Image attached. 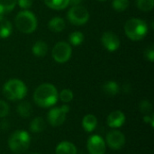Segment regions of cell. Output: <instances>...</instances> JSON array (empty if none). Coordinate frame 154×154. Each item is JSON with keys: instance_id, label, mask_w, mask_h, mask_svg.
I'll return each mask as SVG.
<instances>
[{"instance_id": "cell-10", "label": "cell", "mask_w": 154, "mask_h": 154, "mask_svg": "<svg viewBox=\"0 0 154 154\" xmlns=\"http://www.w3.org/2000/svg\"><path fill=\"white\" fill-rule=\"evenodd\" d=\"M87 148L89 154H105L106 142L99 135H92L88 140Z\"/></svg>"}, {"instance_id": "cell-6", "label": "cell", "mask_w": 154, "mask_h": 154, "mask_svg": "<svg viewBox=\"0 0 154 154\" xmlns=\"http://www.w3.org/2000/svg\"><path fill=\"white\" fill-rule=\"evenodd\" d=\"M67 17L69 21L75 25H83L89 19V13L82 5H73L69 8Z\"/></svg>"}, {"instance_id": "cell-36", "label": "cell", "mask_w": 154, "mask_h": 154, "mask_svg": "<svg viewBox=\"0 0 154 154\" xmlns=\"http://www.w3.org/2000/svg\"><path fill=\"white\" fill-rule=\"evenodd\" d=\"M31 154H40V153H38V152H33V153H31Z\"/></svg>"}, {"instance_id": "cell-4", "label": "cell", "mask_w": 154, "mask_h": 154, "mask_svg": "<svg viewBox=\"0 0 154 154\" xmlns=\"http://www.w3.org/2000/svg\"><path fill=\"white\" fill-rule=\"evenodd\" d=\"M30 134L23 130L14 132L8 139V146L10 150L16 154L24 152L30 146Z\"/></svg>"}, {"instance_id": "cell-20", "label": "cell", "mask_w": 154, "mask_h": 154, "mask_svg": "<svg viewBox=\"0 0 154 154\" xmlns=\"http://www.w3.org/2000/svg\"><path fill=\"white\" fill-rule=\"evenodd\" d=\"M16 111L19 114V116L23 118H28L31 116L32 112V107L31 106V104L27 101H23L21 102L17 107H16Z\"/></svg>"}, {"instance_id": "cell-22", "label": "cell", "mask_w": 154, "mask_h": 154, "mask_svg": "<svg viewBox=\"0 0 154 154\" xmlns=\"http://www.w3.org/2000/svg\"><path fill=\"white\" fill-rule=\"evenodd\" d=\"M17 0H0V14H7L14 10Z\"/></svg>"}, {"instance_id": "cell-7", "label": "cell", "mask_w": 154, "mask_h": 154, "mask_svg": "<svg viewBox=\"0 0 154 154\" xmlns=\"http://www.w3.org/2000/svg\"><path fill=\"white\" fill-rule=\"evenodd\" d=\"M53 60L58 63H65L67 62L72 54V50L70 45L66 42H57L51 51Z\"/></svg>"}, {"instance_id": "cell-27", "label": "cell", "mask_w": 154, "mask_h": 154, "mask_svg": "<svg viewBox=\"0 0 154 154\" xmlns=\"http://www.w3.org/2000/svg\"><path fill=\"white\" fill-rule=\"evenodd\" d=\"M139 109L141 111V113L148 115L149 113L152 112V105L150 101L148 100H143L140 104H139Z\"/></svg>"}, {"instance_id": "cell-17", "label": "cell", "mask_w": 154, "mask_h": 154, "mask_svg": "<svg viewBox=\"0 0 154 154\" xmlns=\"http://www.w3.org/2000/svg\"><path fill=\"white\" fill-rule=\"evenodd\" d=\"M32 53L39 58H42L46 55L47 51H48V45L46 44L45 42L43 41H37L32 48Z\"/></svg>"}, {"instance_id": "cell-23", "label": "cell", "mask_w": 154, "mask_h": 154, "mask_svg": "<svg viewBox=\"0 0 154 154\" xmlns=\"http://www.w3.org/2000/svg\"><path fill=\"white\" fill-rule=\"evenodd\" d=\"M69 42L74 46H79L84 42V34L81 32H73L69 37Z\"/></svg>"}, {"instance_id": "cell-31", "label": "cell", "mask_w": 154, "mask_h": 154, "mask_svg": "<svg viewBox=\"0 0 154 154\" xmlns=\"http://www.w3.org/2000/svg\"><path fill=\"white\" fill-rule=\"evenodd\" d=\"M143 121L145 122V123H147V124H150L151 125V126L152 127H153L154 126V116L153 114H152V115H146L144 117H143Z\"/></svg>"}, {"instance_id": "cell-34", "label": "cell", "mask_w": 154, "mask_h": 154, "mask_svg": "<svg viewBox=\"0 0 154 154\" xmlns=\"http://www.w3.org/2000/svg\"><path fill=\"white\" fill-rule=\"evenodd\" d=\"M82 0H69V5H79V4L81 3Z\"/></svg>"}, {"instance_id": "cell-29", "label": "cell", "mask_w": 154, "mask_h": 154, "mask_svg": "<svg viewBox=\"0 0 154 154\" xmlns=\"http://www.w3.org/2000/svg\"><path fill=\"white\" fill-rule=\"evenodd\" d=\"M144 56L146 58V60H148L151 62L154 61V46L151 45L150 47H148L145 51H144Z\"/></svg>"}, {"instance_id": "cell-5", "label": "cell", "mask_w": 154, "mask_h": 154, "mask_svg": "<svg viewBox=\"0 0 154 154\" xmlns=\"http://www.w3.org/2000/svg\"><path fill=\"white\" fill-rule=\"evenodd\" d=\"M14 21L17 29L23 33H32L37 28V18L32 12L28 10L19 12Z\"/></svg>"}, {"instance_id": "cell-9", "label": "cell", "mask_w": 154, "mask_h": 154, "mask_svg": "<svg viewBox=\"0 0 154 154\" xmlns=\"http://www.w3.org/2000/svg\"><path fill=\"white\" fill-rule=\"evenodd\" d=\"M106 142L112 150H120L125 144V136L122 132L113 130L107 133Z\"/></svg>"}, {"instance_id": "cell-14", "label": "cell", "mask_w": 154, "mask_h": 154, "mask_svg": "<svg viewBox=\"0 0 154 154\" xmlns=\"http://www.w3.org/2000/svg\"><path fill=\"white\" fill-rule=\"evenodd\" d=\"M13 28L11 23L3 15L0 14V38H8L12 33Z\"/></svg>"}, {"instance_id": "cell-26", "label": "cell", "mask_w": 154, "mask_h": 154, "mask_svg": "<svg viewBox=\"0 0 154 154\" xmlns=\"http://www.w3.org/2000/svg\"><path fill=\"white\" fill-rule=\"evenodd\" d=\"M74 97L73 92L69 89V88H65L62 89L60 91V93L59 94V98L63 102V103H69Z\"/></svg>"}, {"instance_id": "cell-32", "label": "cell", "mask_w": 154, "mask_h": 154, "mask_svg": "<svg viewBox=\"0 0 154 154\" xmlns=\"http://www.w3.org/2000/svg\"><path fill=\"white\" fill-rule=\"evenodd\" d=\"M9 126H10V124L6 119H2L1 120V122H0V129L7 130L9 128Z\"/></svg>"}, {"instance_id": "cell-18", "label": "cell", "mask_w": 154, "mask_h": 154, "mask_svg": "<svg viewBox=\"0 0 154 154\" xmlns=\"http://www.w3.org/2000/svg\"><path fill=\"white\" fill-rule=\"evenodd\" d=\"M46 128V124L45 121L42 117L38 116L35 117L31 123H30V131L34 133V134H38V133H42V131H44V129Z\"/></svg>"}, {"instance_id": "cell-19", "label": "cell", "mask_w": 154, "mask_h": 154, "mask_svg": "<svg viewBox=\"0 0 154 154\" xmlns=\"http://www.w3.org/2000/svg\"><path fill=\"white\" fill-rule=\"evenodd\" d=\"M102 89H103V91L107 96H110V97L116 96L119 93V91H120L119 85L116 81H111V80L110 81H106L103 85Z\"/></svg>"}, {"instance_id": "cell-1", "label": "cell", "mask_w": 154, "mask_h": 154, "mask_svg": "<svg viewBox=\"0 0 154 154\" xmlns=\"http://www.w3.org/2000/svg\"><path fill=\"white\" fill-rule=\"evenodd\" d=\"M59 99V93L55 86L50 83L40 85L34 91L33 100L41 107L47 108L54 106Z\"/></svg>"}, {"instance_id": "cell-28", "label": "cell", "mask_w": 154, "mask_h": 154, "mask_svg": "<svg viewBox=\"0 0 154 154\" xmlns=\"http://www.w3.org/2000/svg\"><path fill=\"white\" fill-rule=\"evenodd\" d=\"M9 114V106L6 102L0 100V118H5Z\"/></svg>"}, {"instance_id": "cell-8", "label": "cell", "mask_w": 154, "mask_h": 154, "mask_svg": "<svg viewBox=\"0 0 154 154\" xmlns=\"http://www.w3.org/2000/svg\"><path fill=\"white\" fill-rule=\"evenodd\" d=\"M69 111V107L67 105H63L60 107L51 108L47 116L49 124L53 127H58L61 125L65 122Z\"/></svg>"}, {"instance_id": "cell-24", "label": "cell", "mask_w": 154, "mask_h": 154, "mask_svg": "<svg viewBox=\"0 0 154 154\" xmlns=\"http://www.w3.org/2000/svg\"><path fill=\"white\" fill-rule=\"evenodd\" d=\"M154 0H137L136 1V5L137 7L144 12H148L152 10L153 8Z\"/></svg>"}, {"instance_id": "cell-15", "label": "cell", "mask_w": 154, "mask_h": 154, "mask_svg": "<svg viewBox=\"0 0 154 154\" xmlns=\"http://www.w3.org/2000/svg\"><path fill=\"white\" fill-rule=\"evenodd\" d=\"M66 23L63 18L56 16L51 18L49 23H48V27L49 29L53 32H60L65 29Z\"/></svg>"}, {"instance_id": "cell-25", "label": "cell", "mask_w": 154, "mask_h": 154, "mask_svg": "<svg viewBox=\"0 0 154 154\" xmlns=\"http://www.w3.org/2000/svg\"><path fill=\"white\" fill-rule=\"evenodd\" d=\"M113 8L117 12H123L129 6V0H113Z\"/></svg>"}, {"instance_id": "cell-3", "label": "cell", "mask_w": 154, "mask_h": 154, "mask_svg": "<svg viewBox=\"0 0 154 154\" xmlns=\"http://www.w3.org/2000/svg\"><path fill=\"white\" fill-rule=\"evenodd\" d=\"M125 32L132 41H140L148 33V25L142 19L132 18L125 23Z\"/></svg>"}, {"instance_id": "cell-16", "label": "cell", "mask_w": 154, "mask_h": 154, "mask_svg": "<svg viewBox=\"0 0 154 154\" xmlns=\"http://www.w3.org/2000/svg\"><path fill=\"white\" fill-rule=\"evenodd\" d=\"M97 125V119L94 115H87L82 119V127L88 133H92Z\"/></svg>"}, {"instance_id": "cell-2", "label": "cell", "mask_w": 154, "mask_h": 154, "mask_svg": "<svg viewBox=\"0 0 154 154\" xmlns=\"http://www.w3.org/2000/svg\"><path fill=\"white\" fill-rule=\"evenodd\" d=\"M3 94L8 100H22L27 94V87L22 80L12 79L4 85Z\"/></svg>"}, {"instance_id": "cell-11", "label": "cell", "mask_w": 154, "mask_h": 154, "mask_svg": "<svg viewBox=\"0 0 154 154\" xmlns=\"http://www.w3.org/2000/svg\"><path fill=\"white\" fill-rule=\"evenodd\" d=\"M103 46L108 51H116L120 46V40L118 36L113 32H106L101 37Z\"/></svg>"}, {"instance_id": "cell-33", "label": "cell", "mask_w": 154, "mask_h": 154, "mask_svg": "<svg viewBox=\"0 0 154 154\" xmlns=\"http://www.w3.org/2000/svg\"><path fill=\"white\" fill-rule=\"evenodd\" d=\"M131 90H132V86H131L129 83L124 84V86H123V92H124V93L128 94V93L131 92Z\"/></svg>"}, {"instance_id": "cell-21", "label": "cell", "mask_w": 154, "mask_h": 154, "mask_svg": "<svg viewBox=\"0 0 154 154\" xmlns=\"http://www.w3.org/2000/svg\"><path fill=\"white\" fill-rule=\"evenodd\" d=\"M45 5L53 10H63L69 5V0H43Z\"/></svg>"}, {"instance_id": "cell-30", "label": "cell", "mask_w": 154, "mask_h": 154, "mask_svg": "<svg viewBox=\"0 0 154 154\" xmlns=\"http://www.w3.org/2000/svg\"><path fill=\"white\" fill-rule=\"evenodd\" d=\"M19 6L24 10L30 8L32 5V0H17Z\"/></svg>"}, {"instance_id": "cell-13", "label": "cell", "mask_w": 154, "mask_h": 154, "mask_svg": "<svg viewBox=\"0 0 154 154\" xmlns=\"http://www.w3.org/2000/svg\"><path fill=\"white\" fill-rule=\"evenodd\" d=\"M77 147L70 142L64 141L60 143L55 150L56 154H77Z\"/></svg>"}, {"instance_id": "cell-35", "label": "cell", "mask_w": 154, "mask_h": 154, "mask_svg": "<svg viewBox=\"0 0 154 154\" xmlns=\"http://www.w3.org/2000/svg\"><path fill=\"white\" fill-rule=\"evenodd\" d=\"M97 1H99V2H105V1H106V0H97Z\"/></svg>"}, {"instance_id": "cell-12", "label": "cell", "mask_w": 154, "mask_h": 154, "mask_svg": "<svg viewBox=\"0 0 154 154\" xmlns=\"http://www.w3.org/2000/svg\"><path fill=\"white\" fill-rule=\"evenodd\" d=\"M125 122V116L120 110H116L110 113L106 118V124L111 128H119Z\"/></svg>"}]
</instances>
